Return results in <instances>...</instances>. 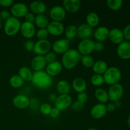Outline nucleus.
I'll use <instances>...</instances> for the list:
<instances>
[{"label": "nucleus", "instance_id": "51", "mask_svg": "<svg viewBox=\"0 0 130 130\" xmlns=\"http://www.w3.org/2000/svg\"><path fill=\"white\" fill-rule=\"evenodd\" d=\"M3 20H1V19L0 18V30H1V29L2 28V27H3Z\"/></svg>", "mask_w": 130, "mask_h": 130}, {"label": "nucleus", "instance_id": "23", "mask_svg": "<svg viewBox=\"0 0 130 130\" xmlns=\"http://www.w3.org/2000/svg\"><path fill=\"white\" fill-rule=\"evenodd\" d=\"M63 66L61 62L56 60L50 63H48L46 67V72L49 74L51 77L58 76L62 71Z\"/></svg>", "mask_w": 130, "mask_h": 130}, {"label": "nucleus", "instance_id": "47", "mask_svg": "<svg viewBox=\"0 0 130 130\" xmlns=\"http://www.w3.org/2000/svg\"><path fill=\"white\" fill-rule=\"evenodd\" d=\"M60 112L58 109H57L56 107H52V110L50 112V116L53 119H56V118H58L59 116L60 115Z\"/></svg>", "mask_w": 130, "mask_h": 130}, {"label": "nucleus", "instance_id": "32", "mask_svg": "<svg viewBox=\"0 0 130 130\" xmlns=\"http://www.w3.org/2000/svg\"><path fill=\"white\" fill-rule=\"evenodd\" d=\"M9 84L13 88H19L24 85V81L18 74L13 75L9 79Z\"/></svg>", "mask_w": 130, "mask_h": 130}, {"label": "nucleus", "instance_id": "11", "mask_svg": "<svg viewBox=\"0 0 130 130\" xmlns=\"http://www.w3.org/2000/svg\"><path fill=\"white\" fill-rule=\"evenodd\" d=\"M20 32L22 36L27 39H30L36 35V29L34 23L24 21L21 24Z\"/></svg>", "mask_w": 130, "mask_h": 130}, {"label": "nucleus", "instance_id": "50", "mask_svg": "<svg viewBox=\"0 0 130 130\" xmlns=\"http://www.w3.org/2000/svg\"><path fill=\"white\" fill-rule=\"evenodd\" d=\"M57 96L55 95V94H50V95H49V97H48V99H49V100H50L51 102H55V101L56 99H57Z\"/></svg>", "mask_w": 130, "mask_h": 130}, {"label": "nucleus", "instance_id": "14", "mask_svg": "<svg viewBox=\"0 0 130 130\" xmlns=\"http://www.w3.org/2000/svg\"><path fill=\"white\" fill-rule=\"evenodd\" d=\"M107 113V112L105 104L100 103H98L94 105L90 110V115L95 119H102L106 115Z\"/></svg>", "mask_w": 130, "mask_h": 130}, {"label": "nucleus", "instance_id": "15", "mask_svg": "<svg viewBox=\"0 0 130 130\" xmlns=\"http://www.w3.org/2000/svg\"><path fill=\"white\" fill-rule=\"evenodd\" d=\"M29 100L27 96L23 94L15 95L12 100V104L15 107L19 109H25L29 107Z\"/></svg>", "mask_w": 130, "mask_h": 130}, {"label": "nucleus", "instance_id": "21", "mask_svg": "<svg viewBox=\"0 0 130 130\" xmlns=\"http://www.w3.org/2000/svg\"><path fill=\"white\" fill-rule=\"evenodd\" d=\"M62 6L66 12L74 13L79 11L81 7V1L79 0H63Z\"/></svg>", "mask_w": 130, "mask_h": 130}, {"label": "nucleus", "instance_id": "36", "mask_svg": "<svg viewBox=\"0 0 130 130\" xmlns=\"http://www.w3.org/2000/svg\"><path fill=\"white\" fill-rule=\"evenodd\" d=\"M52 107L48 103H44L40 105L39 108V112L44 116H49L52 110Z\"/></svg>", "mask_w": 130, "mask_h": 130}, {"label": "nucleus", "instance_id": "18", "mask_svg": "<svg viewBox=\"0 0 130 130\" xmlns=\"http://www.w3.org/2000/svg\"><path fill=\"white\" fill-rule=\"evenodd\" d=\"M77 27V36L81 39H90L93 34V29L86 24H82Z\"/></svg>", "mask_w": 130, "mask_h": 130}, {"label": "nucleus", "instance_id": "2", "mask_svg": "<svg viewBox=\"0 0 130 130\" xmlns=\"http://www.w3.org/2000/svg\"><path fill=\"white\" fill-rule=\"evenodd\" d=\"M30 82L36 88L41 90H46L51 88L53 84V79L46 71H38L33 72Z\"/></svg>", "mask_w": 130, "mask_h": 130}, {"label": "nucleus", "instance_id": "4", "mask_svg": "<svg viewBox=\"0 0 130 130\" xmlns=\"http://www.w3.org/2000/svg\"><path fill=\"white\" fill-rule=\"evenodd\" d=\"M21 22L19 19L11 16L4 24V32L9 36H13L20 32L21 27Z\"/></svg>", "mask_w": 130, "mask_h": 130}, {"label": "nucleus", "instance_id": "53", "mask_svg": "<svg viewBox=\"0 0 130 130\" xmlns=\"http://www.w3.org/2000/svg\"><path fill=\"white\" fill-rule=\"evenodd\" d=\"M87 130H99V129H96V128H88V129H87Z\"/></svg>", "mask_w": 130, "mask_h": 130}, {"label": "nucleus", "instance_id": "31", "mask_svg": "<svg viewBox=\"0 0 130 130\" xmlns=\"http://www.w3.org/2000/svg\"><path fill=\"white\" fill-rule=\"evenodd\" d=\"M77 27L75 25L71 24L65 28L64 34L66 36V39L70 41L73 39L76 36H77Z\"/></svg>", "mask_w": 130, "mask_h": 130}, {"label": "nucleus", "instance_id": "9", "mask_svg": "<svg viewBox=\"0 0 130 130\" xmlns=\"http://www.w3.org/2000/svg\"><path fill=\"white\" fill-rule=\"evenodd\" d=\"M52 49L56 54L63 55L70 49V41L66 38L57 39L52 44Z\"/></svg>", "mask_w": 130, "mask_h": 130}, {"label": "nucleus", "instance_id": "33", "mask_svg": "<svg viewBox=\"0 0 130 130\" xmlns=\"http://www.w3.org/2000/svg\"><path fill=\"white\" fill-rule=\"evenodd\" d=\"M80 62H81L83 66L86 68H92L95 63V60H94L93 57L91 56L90 55H82L81 58Z\"/></svg>", "mask_w": 130, "mask_h": 130}, {"label": "nucleus", "instance_id": "37", "mask_svg": "<svg viewBox=\"0 0 130 130\" xmlns=\"http://www.w3.org/2000/svg\"><path fill=\"white\" fill-rule=\"evenodd\" d=\"M47 29H39L36 30V38H38V40H43V39H47V38L49 36Z\"/></svg>", "mask_w": 130, "mask_h": 130}, {"label": "nucleus", "instance_id": "22", "mask_svg": "<svg viewBox=\"0 0 130 130\" xmlns=\"http://www.w3.org/2000/svg\"><path fill=\"white\" fill-rule=\"evenodd\" d=\"M109 39L110 41L116 44H119L124 41V35L123 30L119 28H113L109 31Z\"/></svg>", "mask_w": 130, "mask_h": 130}, {"label": "nucleus", "instance_id": "8", "mask_svg": "<svg viewBox=\"0 0 130 130\" xmlns=\"http://www.w3.org/2000/svg\"><path fill=\"white\" fill-rule=\"evenodd\" d=\"M72 103V99L69 94H65L57 96L54 102V105L55 107L58 109L60 111H62L71 107Z\"/></svg>", "mask_w": 130, "mask_h": 130}, {"label": "nucleus", "instance_id": "5", "mask_svg": "<svg viewBox=\"0 0 130 130\" xmlns=\"http://www.w3.org/2000/svg\"><path fill=\"white\" fill-rule=\"evenodd\" d=\"M109 100L113 103L120 101L124 95V88L120 83H117L110 86L107 91Z\"/></svg>", "mask_w": 130, "mask_h": 130}, {"label": "nucleus", "instance_id": "52", "mask_svg": "<svg viewBox=\"0 0 130 130\" xmlns=\"http://www.w3.org/2000/svg\"><path fill=\"white\" fill-rule=\"evenodd\" d=\"M127 123H128V126L130 127V115L128 116V119H127Z\"/></svg>", "mask_w": 130, "mask_h": 130}, {"label": "nucleus", "instance_id": "30", "mask_svg": "<svg viewBox=\"0 0 130 130\" xmlns=\"http://www.w3.org/2000/svg\"><path fill=\"white\" fill-rule=\"evenodd\" d=\"M18 75L24 80V82L25 81L29 82V81H31L32 78L33 72L29 67L24 66V67H20V69L19 70Z\"/></svg>", "mask_w": 130, "mask_h": 130}, {"label": "nucleus", "instance_id": "44", "mask_svg": "<svg viewBox=\"0 0 130 130\" xmlns=\"http://www.w3.org/2000/svg\"><path fill=\"white\" fill-rule=\"evenodd\" d=\"M36 18V15H34L33 13L30 12V11H28L26 13V15L24 17V19H25V21L27 22L30 23H34V20H35Z\"/></svg>", "mask_w": 130, "mask_h": 130}, {"label": "nucleus", "instance_id": "1", "mask_svg": "<svg viewBox=\"0 0 130 130\" xmlns=\"http://www.w3.org/2000/svg\"><path fill=\"white\" fill-rule=\"evenodd\" d=\"M81 56L77 49L70 48L62 55L61 63L66 69L72 70L80 62Z\"/></svg>", "mask_w": 130, "mask_h": 130}, {"label": "nucleus", "instance_id": "29", "mask_svg": "<svg viewBox=\"0 0 130 130\" xmlns=\"http://www.w3.org/2000/svg\"><path fill=\"white\" fill-rule=\"evenodd\" d=\"M57 90L60 95H65V94H69L71 91V85L67 81L64 79L60 80L57 84Z\"/></svg>", "mask_w": 130, "mask_h": 130}, {"label": "nucleus", "instance_id": "27", "mask_svg": "<svg viewBox=\"0 0 130 130\" xmlns=\"http://www.w3.org/2000/svg\"><path fill=\"white\" fill-rule=\"evenodd\" d=\"M50 20L48 17L44 14L36 15L34 25L39 29H46L50 23Z\"/></svg>", "mask_w": 130, "mask_h": 130}, {"label": "nucleus", "instance_id": "17", "mask_svg": "<svg viewBox=\"0 0 130 130\" xmlns=\"http://www.w3.org/2000/svg\"><path fill=\"white\" fill-rule=\"evenodd\" d=\"M46 65L47 63L44 57L41 55H36L33 57L30 62L31 68L34 72L43 71V69L46 67Z\"/></svg>", "mask_w": 130, "mask_h": 130}, {"label": "nucleus", "instance_id": "10", "mask_svg": "<svg viewBox=\"0 0 130 130\" xmlns=\"http://www.w3.org/2000/svg\"><path fill=\"white\" fill-rule=\"evenodd\" d=\"M29 11V8L26 4L24 3H16L12 5L10 9L11 16L17 19H20L25 17Z\"/></svg>", "mask_w": 130, "mask_h": 130}, {"label": "nucleus", "instance_id": "38", "mask_svg": "<svg viewBox=\"0 0 130 130\" xmlns=\"http://www.w3.org/2000/svg\"><path fill=\"white\" fill-rule=\"evenodd\" d=\"M47 64L57 60V54L53 52H49L44 56Z\"/></svg>", "mask_w": 130, "mask_h": 130}, {"label": "nucleus", "instance_id": "41", "mask_svg": "<svg viewBox=\"0 0 130 130\" xmlns=\"http://www.w3.org/2000/svg\"><path fill=\"white\" fill-rule=\"evenodd\" d=\"M34 43L31 39H27L26 41L24 43V48L27 52H32L34 48Z\"/></svg>", "mask_w": 130, "mask_h": 130}, {"label": "nucleus", "instance_id": "43", "mask_svg": "<svg viewBox=\"0 0 130 130\" xmlns=\"http://www.w3.org/2000/svg\"><path fill=\"white\" fill-rule=\"evenodd\" d=\"M11 17V13H10V11H8V10H1V11H0V18H1V20H2L3 21V20L6 21V20H7L8 19H10Z\"/></svg>", "mask_w": 130, "mask_h": 130}, {"label": "nucleus", "instance_id": "46", "mask_svg": "<svg viewBox=\"0 0 130 130\" xmlns=\"http://www.w3.org/2000/svg\"><path fill=\"white\" fill-rule=\"evenodd\" d=\"M13 4V0H0V6L4 8L11 7Z\"/></svg>", "mask_w": 130, "mask_h": 130}, {"label": "nucleus", "instance_id": "42", "mask_svg": "<svg viewBox=\"0 0 130 130\" xmlns=\"http://www.w3.org/2000/svg\"><path fill=\"white\" fill-rule=\"evenodd\" d=\"M71 109L74 111H80L82 109H83L84 107H85V104H83L79 102L76 100L74 102H72L71 105Z\"/></svg>", "mask_w": 130, "mask_h": 130}, {"label": "nucleus", "instance_id": "6", "mask_svg": "<svg viewBox=\"0 0 130 130\" xmlns=\"http://www.w3.org/2000/svg\"><path fill=\"white\" fill-rule=\"evenodd\" d=\"M95 41L91 39H81L77 45V50L81 55H89L94 52Z\"/></svg>", "mask_w": 130, "mask_h": 130}, {"label": "nucleus", "instance_id": "7", "mask_svg": "<svg viewBox=\"0 0 130 130\" xmlns=\"http://www.w3.org/2000/svg\"><path fill=\"white\" fill-rule=\"evenodd\" d=\"M52 44L48 39L38 40L34 44L33 52L36 55L44 56L47 53L50 52Z\"/></svg>", "mask_w": 130, "mask_h": 130}, {"label": "nucleus", "instance_id": "25", "mask_svg": "<svg viewBox=\"0 0 130 130\" xmlns=\"http://www.w3.org/2000/svg\"><path fill=\"white\" fill-rule=\"evenodd\" d=\"M95 99L99 103L103 104H105L109 102V95L107 90L102 88H98L94 93Z\"/></svg>", "mask_w": 130, "mask_h": 130}, {"label": "nucleus", "instance_id": "26", "mask_svg": "<svg viewBox=\"0 0 130 130\" xmlns=\"http://www.w3.org/2000/svg\"><path fill=\"white\" fill-rule=\"evenodd\" d=\"M108 65L104 60L95 61L93 66L92 67V70L93 71L94 74L100 75H104L105 71L108 69Z\"/></svg>", "mask_w": 130, "mask_h": 130}, {"label": "nucleus", "instance_id": "19", "mask_svg": "<svg viewBox=\"0 0 130 130\" xmlns=\"http://www.w3.org/2000/svg\"><path fill=\"white\" fill-rule=\"evenodd\" d=\"M109 31L110 29L105 26H99L94 30L93 34L94 38L99 42H104L107 39H109Z\"/></svg>", "mask_w": 130, "mask_h": 130}, {"label": "nucleus", "instance_id": "28", "mask_svg": "<svg viewBox=\"0 0 130 130\" xmlns=\"http://www.w3.org/2000/svg\"><path fill=\"white\" fill-rule=\"evenodd\" d=\"M86 24L93 29L94 27H96L99 25L100 17L96 13L90 12L86 15Z\"/></svg>", "mask_w": 130, "mask_h": 130}, {"label": "nucleus", "instance_id": "34", "mask_svg": "<svg viewBox=\"0 0 130 130\" xmlns=\"http://www.w3.org/2000/svg\"><path fill=\"white\" fill-rule=\"evenodd\" d=\"M90 82L93 86H96V87H99L105 83L103 75L96 74L92 75L90 78Z\"/></svg>", "mask_w": 130, "mask_h": 130}, {"label": "nucleus", "instance_id": "3", "mask_svg": "<svg viewBox=\"0 0 130 130\" xmlns=\"http://www.w3.org/2000/svg\"><path fill=\"white\" fill-rule=\"evenodd\" d=\"M121 72L120 69L116 67H108L107 70L105 71L103 75L104 79V82L108 85H115L119 83L121 79Z\"/></svg>", "mask_w": 130, "mask_h": 130}, {"label": "nucleus", "instance_id": "13", "mask_svg": "<svg viewBox=\"0 0 130 130\" xmlns=\"http://www.w3.org/2000/svg\"><path fill=\"white\" fill-rule=\"evenodd\" d=\"M65 28L66 27L62 22L52 20L50 22L46 29L50 35L58 36L64 33Z\"/></svg>", "mask_w": 130, "mask_h": 130}, {"label": "nucleus", "instance_id": "35", "mask_svg": "<svg viewBox=\"0 0 130 130\" xmlns=\"http://www.w3.org/2000/svg\"><path fill=\"white\" fill-rule=\"evenodd\" d=\"M122 0H107V6L112 11H118L123 6Z\"/></svg>", "mask_w": 130, "mask_h": 130}, {"label": "nucleus", "instance_id": "40", "mask_svg": "<svg viewBox=\"0 0 130 130\" xmlns=\"http://www.w3.org/2000/svg\"><path fill=\"white\" fill-rule=\"evenodd\" d=\"M88 96L86 92H82L77 93V101L83 104H85L88 101Z\"/></svg>", "mask_w": 130, "mask_h": 130}, {"label": "nucleus", "instance_id": "39", "mask_svg": "<svg viewBox=\"0 0 130 130\" xmlns=\"http://www.w3.org/2000/svg\"><path fill=\"white\" fill-rule=\"evenodd\" d=\"M30 109L34 110H36L39 109L40 107V104H39V100L36 98H32L29 100V106Z\"/></svg>", "mask_w": 130, "mask_h": 130}, {"label": "nucleus", "instance_id": "45", "mask_svg": "<svg viewBox=\"0 0 130 130\" xmlns=\"http://www.w3.org/2000/svg\"><path fill=\"white\" fill-rule=\"evenodd\" d=\"M123 32L124 39H126L128 41H130V24L126 25V27L123 29Z\"/></svg>", "mask_w": 130, "mask_h": 130}, {"label": "nucleus", "instance_id": "48", "mask_svg": "<svg viewBox=\"0 0 130 130\" xmlns=\"http://www.w3.org/2000/svg\"><path fill=\"white\" fill-rule=\"evenodd\" d=\"M104 45L102 42L96 41L95 42V46H94V51L96 52H100L104 50Z\"/></svg>", "mask_w": 130, "mask_h": 130}, {"label": "nucleus", "instance_id": "20", "mask_svg": "<svg viewBox=\"0 0 130 130\" xmlns=\"http://www.w3.org/2000/svg\"><path fill=\"white\" fill-rule=\"evenodd\" d=\"M29 9L30 12L34 15H41L44 14L47 10V6L45 3L41 1H34L30 3L29 5Z\"/></svg>", "mask_w": 130, "mask_h": 130}, {"label": "nucleus", "instance_id": "16", "mask_svg": "<svg viewBox=\"0 0 130 130\" xmlns=\"http://www.w3.org/2000/svg\"><path fill=\"white\" fill-rule=\"evenodd\" d=\"M117 54L119 58L123 60L130 59V41H124L118 44Z\"/></svg>", "mask_w": 130, "mask_h": 130}, {"label": "nucleus", "instance_id": "24", "mask_svg": "<svg viewBox=\"0 0 130 130\" xmlns=\"http://www.w3.org/2000/svg\"><path fill=\"white\" fill-rule=\"evenodd\" d=\"M71 86L77 93L85 92L87 89V83L86 80L84 79L82 77H76L72 81Z\"/></svg>", "mask_w": 130, "mask_h": 130}, {"label": "nucleus", "instance_id": "49", "mask_svg": "<svg viewBox=\"0 0 130 130\" xmlns=\"http://www.w3.org/2000/svg\"><path fill=\"white\" fill-rule=\"evenodd\" d=\"M105 106H106V109L107 112H113L116 110V109L115 104L113 102L109 103L107 105H105Z\"/></svg>", "mask_w": 130, "mask_h": 130}, {"label": "nucleus", "instance_id": "12", "mask_svg": "<svg viewBox=\"0 0 130 130\" xmlns=\"http://www.w3.org/2000/svg\"><path fill=\"white\" fill-rule=\"evenodd\" d=\"M50 17L53 21L62 22L66 17V11L62 6L55 5L50 10Z\"/></svg>", "mask_w": 130, "mask_h": 130}]
</instances>
